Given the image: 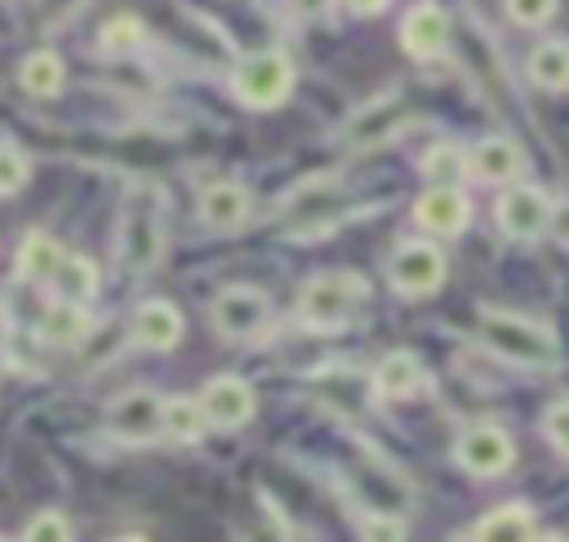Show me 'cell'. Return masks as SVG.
<instances>
[{"instance_id":"cell-33","label":"cell","mask_w":569,"mask_h":542,"mask_svg":"<svg viewBox=\"0 0 569 542\" xmlns=\"http://www.w3.org/2000/svg\"><path fill=\"white\" fill-rule=\"evenodd\" d=\"M342 4H347L356 18H378V13H382L391 0H342Z\"/></svg>"},{"instance_id":"cell-20","label":"cell","mask_w":569,"mask_h":542,"mask_svg":"<svg viewBox=\"0 0 569 542\" xmlns=\"http://www.w3.org/2000/svg\"><path fill=\"white\" fill-rule=\"evenodd\" d=\"M529 80L547 93H565L569 89V40L565 36H551L542 44L529 49V62H525Z\"/></svg>"},{"instance_id":"cell-19","label":"cell","mask_w":569,"mask_h":542,"mask_svg":"<svg viewBox=\"0 0 569 542\" xmlns=\"http://www.w3.org/2000/svg\"><path fill=\"white\" fill-rule=\"evenodd\" d=\"M49 289H53V298H58V302L89 307V302H93V293H98V262H93V258H84V253H67V258L58 262V271H53Z\"/></svg>"},{"instance_id":"cell-26","label":"cell","mask_w":569,"mask_h":542,"mask_svg":"<svg viewBox=\"0 0 569 542\" xmlns=\"http://www.w3.org/2000/svg\"><path fill=\"white\" fill-rule=\"evenodd\" d=\"M418 169L436 187H458V178L467 173V151L453 147V142H436V147H427V155L418 160Z\"/></svg>"},{"instance_id":"cell-31","label":"cell","mask_w":569,"mask_h":542,"mask_svg":"<svg viewBox=\"0 0 569 542\" xmlns=\"http://www.w3.org/2000/svg\"><path fill=\"white\" fill-rule=\"evenodd\" d=\"M542 435L551 440V449L560 458H569V400H556L547 413H542Z\"/></svg>"},{"instance_id":"cell-17","label":"cell","mask_w":569,"mask_h":542,"mask_svg":"<svg viewBox=\"0 0 569 542\" xmlns=\"http://www.w3.org/2000/svg\"><path fill=\"white\" fill-rule=\"evenodd\" d=\"M62 258H67V249H62L49 231L31 227V231L18 240V249H13V275H18L22 284H49Z\"/></svg>"},{"instance_id":"cell-16","label":"cell","mask_w":569,"mask_h":542,"mask_svg":"<svg viewBox=\"0 0 569 542\" xmlns=\"http://www.w3.org/2000/svg\"><path fill=\"white\" fill-rule=\"evenodd\" d=\"M129 333L147 351H173L182 342V311L173 302H164V298H147V302L133 307Z\"/></svg>"},{"instance_id":"cell-35","label":"cell","mask_w":569,"mask_h":542,"mask_svg":"<svg viewBox=\"0 0 569 542\" xmlns=\"http://www.w3.org/2000/svg\"><path fill=\"white\" fill-rule=\"evenodd\" d=\"M9 333H13V320H9V311H4V307H0V342H4V338H9Z\"/></svg>"},{"instance_id":"cell-28","label":"cell","mask_w":569,"mask_h":542,"mask_svg":"<svg viewBox=\"0 0 569 542\" xmlns=\"http://www.w3.org/2000/svg\"><path fill=\"white\" fill-rule=\"evenodd\" d=\"M18 542H71V524H67L62 511H40V515L27 520Z\"/></svg>"},{"instance_id":"cell-14","label":"cell","mask_w":569,"mask_h":542,"mask_svg":"<svg viewBox=\"0 0 569 542\" xmlns=\"http://www.w3.org/2000/svg\"><path fill=\"white\" fill-rule=\"evenodd\" d=\"M249 209H253V195H249V187L236 182V178L209 182V187L200 191V222H204L209 231H218V235L240 231V227L249 222Z\"/></svg>"},{"instance_id":"cell-37","label":"cell","mask_w":569,"mask_h":542,"mask_svg":"<svg viewBox=\"0 0 569 542\" xmlns=\"http://www.w3.org/2000/svg\"><path fill=\"white\" fill-rule=\"evenodd\" d=\"M533 542H565V538H556V533H542V538H533Z\"/></svg>"},{"instance_id":"cell-23","label":"cell","mask_w":569,"mask_h":542,"mask_svg":"<svg viewBox=\"0 0 569 542\" xmlns=\"http://www.w3.org/2000/svg\"><path fill=\"white\" fill-rule=\"evenodd\" d=\"M62 80H67V67H62V58L53 49H31L18 62V84L31 98H58L62 93Z\"/></svg>"},{"instance_id":"cell-4","label":"cell","mask_w":569,"mask_h":542,"mask_svg":"<svg viewBox=\"0 0 569 542\" xmlns=\"http://www.w3.org/2000/svg\"><path fill=\"white\" fill-rule=\"evenodd\" d=\"M293 80H298L293 58H289L280 44L236 58V67H231V76H227L236 102L249 107V111H276V107H284L289 93H293Z\"/></svg>"},{"instance_id":"cell-34","label":"cell","mask_w":569,"mask_h":542,"mask_svg":"<svg viewBox=\"0 0 569 542\" xmlns=\"http://www.w3.org/2000/svg\"><path fill=\"white\" fill-rule=\"evenodd\" d=\"M244 542H284V538H280L276 529H249V533H244Z\"/></svg>"},{"instance_id":"cell-29","label":"cell","mask_w":569,"mask_h":542,"mask_svg":"<svg viewBox=\"0 0 569 542\" xmlns=\"http://www.w3.org/2000/svg\"><path fill=\"white\" fill-rule=\"evenodd\" d=\"M502 9L516 27H547L556 18L560 0H502Z\"/></svg>"},{"instance_id":"cell-8","label":"cell","mask_w":569,"mask_h":542,"mask_svg":"<svg viewBox=\"0 0 569 542\" xmlns=\"http://www.w3.org/2000/svg\"><path fill=\"white\" fill-rule=\"evenodd\" d=\"M409 120H413V111H409L405 93H400V89H387V93L369 98L360 111H351V120L342 124V142L356 147V151H365V147H382V142L396 138Z\"/></svg>"},{"instance_id":"cell-11","label":"cell","mask_w":569,"mask_h":542,"mask_svg":"<svg viewBox=\"0 0 569 542\" xmlns=\"http://www.w3.org/2000/svg\"><path fill=\"white\" fill-rule=\"evenodd\" d=\"M196 400H200V409H204L209 426H218V431H240V426L253 418V409H258L253 387H249L244 378H236V373L209 378V382H204V391H200Z\"/></svg>"},{"instance_id":"cell-5","label":"cell","mask_w":569,"mask_h":542,"mask_svg":"<svg viewBox=\"0 0 569 542\" xmlns=\"http://www.w3.org/2000/svg\"><path fill=\"white\" fill-rule=\"evenodd\" d=\"M493 218L507 240H542L556 227V200L538 182H516L498 195Z\"/></svg>"},{"instance_id":"cell-2","label":"cell","mask_w":569,"mask_h":542,"mask_svg":"<svg viewBox=\"0 0 569 542\" xmlns=\"http://www.w3.org/2000/svg\"><path fill=\"white\" fill-rule=\"evenodd\" d=\"M160 258H164V200H160V191L142 187L120 209L116 262L129 275H147V271H156Z\"/></svg>"},{"instance_id":"cell-18","label":"cell","mask_w":569,"mask_h":542,"mask_svg":"<svg viewBox=\"0 0 569 542\" xmlns=\"http://www.w3.org/2000/svg\"><path fill=\"white\" fill-rule=\"evenodd\" d=\"M422 382H427V369H422V360L413 355V351H387L378 364H373V391L382 395V400H409V395H418L422 391Z\"/></svg>"},{"instance_id":"cell-13","label":"cell","mask_w":569,"mask_h":542,"mask_svg":"<svg viewBox=\"0 0 569 542\" xmlns=\"http://www.w3.org/2000/svg\"><path fill=\"white\" fill-rule=\"evenodd\" d=\"M520 169H525V151L507 133H489L476 147H467V178H476V182L507 187L520 178Z\"/></svg>"},{"instance_id":"cell-38","label":"cell","mask_w":569,"mask_h":542,"mask_svg":"<svg viewBox=\"0 0 569 542\" xmlns=\"http://www.w3.org/2000/svg\"><path fill=\"white\" fill-rule=\"evenodd\" d=\"M0 542H9V538H0Z\"/></svg>"},{"instance_id":"cell-10","label":"cell","mask_w":569,"mask_h":542,"mask_svg":"<svg viewBox=\"0 0 569 542\" xmlns=\"http://www.w3.org/2000/svg\"><path fill=\"white\" fill-rule=\"evenodd\" d=\"M107 431L124 444H151L164 435V400L147 387H133L107 404Z\"/></svg>"},{"instance_id":"cell-22","label":"cell","mask_w":569,"mask_h":542,"mask_svg":"<svg viewBox=\"0 0 569 542\" xmlns=\"http://www.w3.org/2000/svg\"><path fill=\"white\" fill-rule=\"evenodd\" d=\"M471 542H533V511L525 502H507L471 529Z\"/></svg>"},{"instance_id":"cell-3","label":"cell","mask_w":569,"mask_h":542,"mask_svg":"<svg viewBox=\"0 0 569 542\" xmlns=\"http://www.w3.org/2000/svg\"><path fill=\"white\" fill-rule=\"evenodd\" d=\"M369 298V280L356 271H320L298 289V320L316 333H333L347 329L351 315L360 311V302Z\"/></svg>"},{"instance_id":"cell-30","label":"cell","mask_w":569,"mask_h":542,"mask_svg":"<svg viewBox=\"0 0 569 542\" xmlns=\"http://www.w3.org/2000/svg\"><path fill=\"white\" fill-rule=\"evenodd\" d=\"M360 542H405V520L400 515H378L369 511L360 520Z\"/></svg>"},{"instance_id":"cell-21","label":"cell","mask_w":569,"mask_h":542,"mask_svg":"<svg viewBox=\"0 0 569 542\" xmlns=\"http://www.w3.org/2000/svg\"><path fill=\"white\" fill-rule=\"evenodd\" d=\"M93 320H89V307H76V302H49L44 307V320H40V342H53V347H80L89 338Z\"/></svg>"},{"instance_id":"cell-32","label":"cell","mask_w":569,"mask_h":542,"mask_svg":"<svg viewBox=\"0 0 569 542\" xmlns=\"http://www.w3.org/2000/svg\"><path fill=\"white\" fill-rule=\"evenodd\" d=\"M289 4V13L298 18V22H320V18H329V9H333V0H284Z\"/></svg>"},{"instance_id":"cell-27","label":"cell","mask_w":569,"mask_h":542,"mask_svg":"<svg viewBox=\"0 0 569 542\" xmlns=\"http://www.w3.org/2000/svg\"><path fill=\"white\" fill-rule=\"evenodd\" d=\"M27 182H31V155L13 138H0V200L18 195Z\"/></svg>"},{"instance_id":"cell-36","label":"cell","mask_w":569,"mask_h":542,"mask_svg":"<svg viewBox=\"0 0 569 542\" xmlns=\"http://www.w3.org/2000/svg\"><path fill=\"white\" fill-rule=\"evenodd\" d=\"M116 542H147V538H138V533H124V538H116Z\"/></svg>"},{"instance_id":"cell-15","label":"cell","mask_w":569,"mask_h":542,"mask_svg":"<svg viewBox=\"0 0 569 542\" xmlns=\"http://www.w3.org/2000/svg\"><path fill=\"white\" fill-rule=\"evenodd\" d=\"M413 222L431 235H458L471 222V200L458 187H427L413 204Z\"/></svg>"},{"instance_id":"cell-1","label":"cell","mask_w":569,"mask_h":542,"mask_svg":"<svg viewBox=\"0 0 569 542\" xmlns=\"http://www.w3.org/2000/svg\"><path fill=\"white\" fill-rule=\"evenodd\" d=\"M476 333L493 355H502L511 364H525V369H556L560 364V338L542 320L498 311V307H480Z\"/></svg>"},{"instance_id":"cell-6","label":"cell","mask_w":569,"mask_h":542,"mask_svg":"<svg viewBox=\"0 0 569 542\" xmlns=\"http://www.w3.org/2000/svg\"><path fill=\"white\" fill-rule=\"evenodd\" d=\"M209 320L218 329V338L227 342H249L258 338L267 324H271V298L253 284H227L213 307H209Z\"/></svg>"},{"instance_id":"cell-7","label":"cell","mask_w":569,"mask_h":542,"mask_svg":"<svg viewBox=\"0 0 569 542\" xmlns=\"http://www.w3.org/2000/svg\"><path fill=\"white\" fill-rule=\"evenodd\" d=\"M445 271H449V262H445L440 244H431V240H405V244H396V253L387 262V280L400 298L436 293L445 284Z\"/></svg>"},{"instance_id":"cell-12","label":"cell","mask_w":569,"mask_h":542,"mask_svg":"<svg viewBox=\"0 0 569 542\" xmlns=\"http://www.w3.org/2000/svg\"><path fill=\"white\" fill-rule=\"evenodd\" d=\"M396 36H400V49L409 58H418V62L445 53V44H449V13H445V4H436V0L409 4V13L400 18Z\"/></svg>"},{"instance_id":"cell-25","label":"cell","mask_w":569,"mask_h":542,"mask_svg":"<svg viewBox=\"0 0 569 542\" xmlns=\"http://www.w3.org/2000/svg\"><path fill=\"white\" fill-rule=\"evenodd\" d=\"M142 40H147V22L138 13H111L98 27V49L102 53H133V49H142Z\"/></svg>"},{"instance_id":"cell-24","label":"cell","mask_w":569,"mask_h":542,"mask_svg":"<svg viewBox=\"0 0 569 542\" xmlns=\"http://www.w3.org/2000/svg\"><path fill=\"white\" fill-rule=\"evenodd\" d=\"M209 431V418L196 395H169L164 400V435L178 444H196Z\"/></svg>"},{"instance_id":"cell-9","label":"cell","mask_w":569,"mask_h":542,"mask_svg":"<svg viewBox=\"0 0 569 542\" xmlns=\"http://www.w3.org/2000/svg\"><path fill=\"white\" fill-rule=\"evenodd\" d=\"M453 462L476 475V480H489V475H502L511 462H516V444L511 435L498 426V422H471L458 440H453Z\"/></svg>"}]
</instances>
